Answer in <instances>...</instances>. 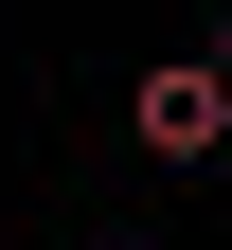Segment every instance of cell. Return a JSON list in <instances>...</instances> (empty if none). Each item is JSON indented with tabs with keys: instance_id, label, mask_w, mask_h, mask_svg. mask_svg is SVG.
<instances>
[{
	"instance_id": "cell-1",
	"label": "cell",
	"mask_w": 232,
	"mask_h": 250,
	"mask_svg": "<svg viewBox=\"0 0 232 250\" xmlns=\"http://www.w3.org/2000/svg\"><path fill=\"white\" fill-rule=\"evenodd\" d=\"M125 143H143V161H214V143H232V36L161 54V72L125 89Z\"/></svg>"
}]
</instances>
